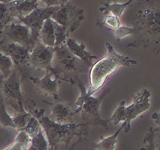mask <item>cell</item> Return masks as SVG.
<instances>
[{"label": "cell", "mask_w": 160, "mask_h": 150, "mask_svg": "<svg viewBox=\"0 0 160 150\" xmlns=\"http://www.w3.org/2000/svg\"><path fill=\"white\" fill-rule=\"evenodd\" d=\"M124 12L125 25L135 29L136 40L128 47L160 44V0H132Z\"/></svg>", "instance_id": "6da1fadb"}, {"label": "cell", "mask_w": 160, "mask_h": 150, "mask_svg": "<svg viewBox=\"0 0 160 150\" xmlns=\"http://www.w3.org/2000/svg\"><path fill=\"white\" fill-rule=\"evenodd\" d=\"M32 116L40 123L45 136L49 144V150H59V146L63 144L66 147H68L69 143L71 142L75 136L80 138H85L88 134V128L85 124H61L55 123L49 119L48 116L45 114L44 109H37L36 107L31 111Z\"/></svg>", "instance_id": "7a4b0ae2"}, {"label": "cell", "mask_w": 160, "mask_h": 150, "mask_svg": "<svg viewBox=\"0 0 160 150\" xmlns=\"http://www.w3.org/2000/svg\"><path fill=\"white\" fill-rule=\"evenodd\" d=\"M105 45L108 50L107 55L93 63L89 68V85L87 90L89 95H93L102 87H103L108 78L118 69L122 66L130 67L138 64V61L116 52L110 43L106 41Z\"/></svg>", "instance_id": "3957f363"}, {"label": "cell", "mask_w": 160, "mask_h": 150, "mask_svg": "<svg viewBox=\"0 0 160 150\" xmlns=\"http://www.w3.org/2000/svg\"><path fill=\"white\" fill-rule=\"evenodd\" d=\"M74 80L75 85L77 86L81 92L79 98L76 102V105L77 106V109L74 110L76 114H81L82 123L86 126H102L106 129H108V124L110 120L102 119L100 114V107L104 98L109 94L111 88L108 86L107 88L104 89L99 96L93 97V95L88 94L85 85L78 77H76Z\"/></svg>", "instance_id": "277c9868"}, {"label": "cell", "mask_w": 160, "mask_h": 150, "mask_svg": "<svg viewBox=\"0 0 160 150\" xmlns=\"http://www.w3.org/2000/svg\"><path fill=\"white\" fill-rule=\"evenodd\" d=\"M22 82L20 72L15 67L7 78L0 75V96L6 105L12 107L16 112L27 111V108L28 111L36 107L34 100L22 92Z\"/></svg>", "instance_id": "5b68a950"}, {"label": "cell", "mask_w": 160, "mask_h": 150, "mask_svg": "<svg viewBox=\"0 0 160 150\" xmlns=\"http://www.w3.org/2000/svg\"><path fill=\"white\" fill-rule=\"evenodd\" d=\"M52 66L57 74L63 81L75 85L74 78L77 74L85 72L89 67L70 51L67 44H63L53 48Z\"/></svg>", "instance_id": "8992f818"}, {"label": "cell", "mask_w": 160, "mask_h": 150, "mask_svg": "<svg viewBox=\"0 0 160 150\" xmlns=\"http://www.w3.org/2000/svg\"><path fill=\"white\" fill-rule=\"evenodd\" d=\"M0 51L10 57L14 67L20 72L22 81L29 78L32 70L29 64V50L16 43H6L0 44Z\"/></svg>", "instance_id": "52a82bcc"}, {"label": "cell", "mask_w": 160, "mask_h": 150, "mask_svg": "<svg viewBox=\"0 0 160 150\" xmlns=\"http://www.w3.org/2000/svg\"><path fill=\"white\" fill-rule=\"evenodd\" d=\"M54 21L63 26L70 33L77 31L85 19L83 8L76 6L71 2H67L60 6L51 17Z\"/></svg>", "instance_id": "ba28073f"}, {"label": "cell", "mask_w": 160, "mask_h": 150, "mask_svg": "<svg viewBox=\"0 0 160 150\" xmlns=\"http://www.w3.org/2000/svg\"><path fill=\"white\" fill-rule=\"evenodd\" d=\"M59 7L60 6L45 7L39 6L31 13H29L28 16L20 20V23L26 25L30 29L31 40L35 46L40 41L39 34H40L41 28L42 27L45 20L48 18H51L52 15L59 10Z\"/></svg>", "instance_id": "9c48e42d"}, {"label": "cell", "mask_w": 160, "mask_h": 150, "mask_svg": "<svg viewBox=\"0 0 160 150\" xmlns=\"http://www.w3.org/2000/svg\"><path fill=\"white\" fill-rule=\"evenodd\" d=\"M16 43L32 51L35 45L31 40L30 29L20 22H13L5 27L2 40L0 44Z\"/></svg>", "instance_id": "30bf717a"}, {"label": "cell", "mask_w": 160, "mask_h": 150, "mask_svg": "<svg viewBox=\"0 0 160 150\" xmlns=\"http://www.w3.org/2000/svg\"><path fill=\"white\" fill-rule=\"evenodd\" d=\"M54 50L52 47L46 46L45 44L39 41L36 46L32 48L29 56V64L32 70H46L51 71L53 75L63 81V79L57 74L56 71L52 66Z\"/></svg>", "instance_id": "8fae6325"}, {"label": "cell", "mask_w": 160, "mask_h": 150, "mask_svg": "<svg viewBox=\"0 0 160 150\" xmlns=\"http://www.w3.org/2000/svg\"><path fill=\"white\" fill-rule=\"evenodd\" d=\"M150 91L147 89H142L137 93L132 98V103L125 107L126 120L122 123L123 130L128 132L131 130V122L141 114L148 111L150 107Z\"/></svg>", "instance_id": "7c38bea8"}, {"label": "cell", "mask_w": 160, "mask_h": 150, "mask_svg": "<svg viewBox=\"0 0 160 150\" xmlns=\"http://www.w3.org/2000/svg\"><path fill=\"white\" fill-rule=\"evenodd\" d=\"M52 73L49 70H46V74L43 78H33L29 77V80L33 83L37 89L43 94L45 96H51L56 101L59 100V79L54 77Z\"/></svg>", "instance_id": "4fadbf2b"}, {"label": "cell", "mask_w": 160, "mask_h": 150, "mask_svg": "<svg viewBox=\"0 0 160 150\" xmlns=\"http://www.w3.org/2000/svg\"><path fill=\"white\" fill-rule=\"evenodd\" d=\"M39 0H14L8 2L11 17L15 22H20L24 17L39 7Z\"/></svg>", "instance_id": "5bb4252c"}, {"label": "cell", "mask_w": 160, "mask_h": 150, "mask_svg": "<svg viewBox=\"0 0 160 150\" xmlns=\"http://www.w3.org/2000/svg\"><path fill=\"white\" fill-rule=\"evenodd\" d=\"M76 115L75 111L72 110L68 104L63 102H57L53 105L47 116L54 122L68 124L74 123L73 118Z\"/></svg>", "instance_id": "9a60e30c"}, {"label": "cell", "mask_w": 160, "mask_h": 150, "mask_svg": "<svg viewBox=\"0 0 160 150\" xmlns=\"http://www.w3.org/2000/svg\"><path fill=\"white\" fill-rule=\"evenodd\" d=\"M66 44L70 49V51L77 57H78L82 61L85 62L89 68L93 65V61L98 60V58L96 55H93L92 52H89V51L85 49V44H83V43L79 44L74 39L68 37L66 40Z\"/></svg>", "instance_id": "2e32d148"}, {"label": "cell", "mask_w": 160, "mask_h": 150, "mask_svg": "<svg viewBox=\"0 0 160 150\" xmlns=\"http://www.w3.org/2000/svg\"><path fill=\"white\" fill-rule=\"evenodd\" d=\"M132 2V0H128L125 2H122V3L113 2L112 0L105 1V2L102 1L99 7V11H101L103 15L112 14L121 19L124 12Z\"/></svg>", "instance_id": "e0dca14e"}, {"label": "cell", "mask_w": 160, "mask_h": 150, "mask_svg": "<svg viewBox=\"0 0 160 150\" xmlns=\"http://www.w3.org/2000/svg\"><path fill=\"white\" fill-rule=\"evenodd\" d=\"M39 40L46 46L52 47V48L55 46L54 20L51 18H48L45 20L44 24L41 28Z\"/></svg>", "instance_id": "ac0fdd59"}, {"label": "cell", "mask_w": 160, "mask_h": 150, "mask_svg": "<svg viewBox=\"0 0 160 150\" xmlns=\"http://www.w3.org/2000/svg\"><path fill=\"white\" fill-rule=\"evenodd\" d=\"M123 128H124V126L121 125L120 128L112 136H109L108 137H101V140L93 145V148H95L96 150H115L118 136L122 132Z\"/></svg>", "instance_id": "d6986e66"}, {"label": "cell", "mask_w": 160, "mask_h": 150, "mask_svg": "<svg viewBox=\"0 0 160 150\" xmlns=\"http://www.w3.org/2000/svg\"><path fill=\"white\" fill-rule=\"evenodd\" d=\"M121 24V19L112 14L104 15L103 19L98 21V26L110 31L117 29Z\"/></svg>", "instance_id": "ffe728a7"}, {"label": "cell", "mask_w": 160, "mask_h": 150, "mask_svg": "<svg viewBox=\"0 0 160 150\" xmlns=\"http://www.w3.org/2000/svg\"><path fill=\"white\" fill-rule=\"evenodd\" d=\"M14 69V64L10 57L0 51V74L4 78H7Z\"/></svg>", "instance_id": "44dd1931"}, {"label": "cell", "mask_w": 160, "mask_h": 150, "mask_svg": "<svg viewBox=\"0 0 160 150\" xmlns=\"http://www.w3.org/2000/svg\"><path fill=\"white\" fill-rule=\"evenodd\" d=\"M31 116H32V114L29 111H27L26 110L20 112H16L14 116L12 117L15 128L18 131H22L24 127L26 126L27 123Z\"/></svg>", "instance_id": "7402d4cb"}, {"label": "cell", "mask_w": 160, "mask_h": 150, "mask_svg": "<svg viewBox=\"0 0 160 150\" xmlns=\"http://www.w3.org/2000/svg\"><path fill=\"white\" fill-rule=\"evenodd\" d=\"M0 124L2 127L15 128L12 117L8 114L6 108V103L1 96H0Z\"/></svg>", "instance_id": "603a6c76"}, {"label": "cell", "mask_w": 160, "mask_h": 150, "mask_svg": "<svg viewBox=\"0 0 160 150\" xmlns=\"http://www.w3.org/2000/svg\"><path fill=\"white\" fill-rule=\"evenodd\" d=\"M54 28H55V46H59L61 44H66V40L69 37L70 32L66 28L54 21Z\"/></svg>", "instance_id": "cb8c5ba5"}, {"label": "cell", "mask_w": 160, "mask_h": 150, "mask_svg": "<svg viewBox=\"0 0 160 150\" xmlns=\"http://www.w3.org/2000/svg\"><path fill=\"white\" fill-rule=\"evenodd\" d=\"M125 104L126 101L123 100L119 104V106L114 111L112 117L109 119L110 122H112L114 125H118L120 123H124L126 120V112H125Z\"/></svg>", "instance_id": "d4e9b609"}, {"label": "cell", "mask_w": 160, "mask_h": 150, "mask_svg": "<svg viewBox=\"0 0 160 150\" xmlns=\"http://www.w3.org/2000/svg\"><path fill=\"white\" fill-rule=\"evenodd\" d=\"M31 144L37 150H49V144L42 129L36 136L31 138Z\"/></svg>", "instance_id": "484cf974"}, {"label": "cell", "mask_w": 160, "mask_h": 150, "mask_svg": "<svg viewBox=\"0 0 160 150\" xmlns=\"http://www.w3.org/2000/svg\"><path fill=\"white\" fill-rule=\"evenodd\" d=\"M41 129H42V127H41L40 123L38 119L32 116L27 123L26 126L24 127L22 131H24L28 136H30V138H32L38 133Z\"/></svg>", "instance_id": "4316f807"}, {"label": "cell", "mask_w": 160, "mask_h": 150, "mask_svg": "<svg viewBox=\"0 0 160 150\" xmlns=\"http://www.w3.org/2000/svg\"><path fill=\"white\" fill-rule=\"evenodd\" d=\"M117 40H120L128 36H133L135 34V29L132 27L122 24L117 29L112 31Z\"/></svg>", "instance_id": "83f0119b"}, {"label": "cell", "mask_w": 160, "mask_h": 150, "mask_svg": "<svg viewBox=\"0 0 160 150\" xmlns=\"http://www.w3.org/2000/svg\"><path fill=\"white\" fill-rule=\"evenodd\" d=\"M154 128L150 127L143 140L144 145L141 148L140 150H156L154 147Z\"/></svg>", "instance_id": "f1b7e54d"}, {"label": "cell", "mask_w": 160, "mask_h": 150, "mask_svg": "<svg viewBox=\"0 0 160 150\" xmlns=\"http://www.w3.org/2000/svg\"><path fill=\"white\" fill-rule=\"evenodd\" d=\"M0 20H2L7 24L15 22L14 20L11 17L8 10V3L6 2H0Z\"/></svg>", "instance_id": "f546056e"}, {"label": "cell", "mask_w": 160, "mask_h": 150, "mask_svg": "<svg viewBox=\"0 0 160 150\" xmlns=\"http://www.w3.org/2000/svg\"><path fill=\"white\" fill-rule=\"evenodd\" d=\"M28 147V145L23 144V143L20 142L18 140L15 139L14 142L12 143L9 146L4 148L3 150H26Z\"/></svg>", "instance_id": "4dcf8cb0"}, {"label": "cell", "mask_w": 160, "mask_h": 150, "mask_svg": "<svg viewBox=\"0 0 160 150\" xmlns=\"http://www.w3.org/2000/svg\"><path fill=\"white\" fill-rule=\"evenodd\" d=\"M154 147L156 150H160V128H154Z\"/></svg>", "instance_id": "1f68e13d"}, {"label": "cell", "mask_w": 160, "mask_h": 150, "mask_svg": "<svg viewBox=\"0 0 160 150\" xmlns=\"http://www.w3.org/2000/svg\"><path fill=\"white\" fill-rule=\"evenodd\" d=\"M41 2L46 5V7H54V6H59V2L57 0H39Z\"/></svg>", "instance_id": "d6a6232c"}, {"label": "cell", "mask_w": 160, "mask_h": 150, "mask_svg": "<svg viewBox=\"0 0 160 150\" xmlns=\"http://www.w3.org/2000/svg\"><path fill=\"white\" fill-rule=\"evenodd\" d=\"M151 118H152L154 122L156 123L158 128H160V111L153 113L152 116H151Z\"/></svg>", "instance_id": "836d02e7"}, {"label": "cell", "mask_w": 160, "mask_h": 150, "mask_svg": "<svg viewBox=\"0 0 160 150\" xmlns=\"http://www.w3.org/2000/svg\"><path fill=\"white\" fill-rule=\"evenodd\" d=\"M8 24L6 23H4L2 20H0V41L2 40V36H3V32L4 29H5V27L7 26Z\"/></svg>", "instance_id": "e575fe53"}, {"label": "cell", "mask_w": 160, "mask_h": 150, "mask_svg": "<svg viewBox=\"0 0 160 150\" xmlns=\"http://www.w3.org/2000/svg\"><path fill=\"white\" fill-rule=\"evenodd\" d=\"M57 1H58V2H59V6L64 5V4H66L67 2H69V0H57Z\"/></svg>", "instance_id": "d590c367"}, {"label": "cell", "mask_w": 160, "mask_h": 150, "mask_svg": "<svg viewBox=\"0 0 160 150\" xmlns=\"http://www.w3.org/2000/svg\"><path fill=\"white\" fill-rule=\"evenodd\" d=\"M26 150H37V149H36V148H34V147L32 146V144H30V145H29V146H28V148H27V149H26Z\"/></svg>", "instance_id": "8d00e7d4"}, {"label": "cell", "mask_w": 160, "mask_h": 150, "mask_svg": "<svg viewBox=\"0 0 160 150\" xmlns=\"http://www.w3.org/2000/svg\"><path fill=\"white\" fill-rule=\"evenodd\" d=\"M12 1H14V0H0V2H6V3H8V2H12Z\"/></svg>", "instance_id": "74e56055"}, {"label": "cell", "mask_w": 160, "mask_h": 150, "mask_svg": "<svg viewBox=\"0 0 160 150\" xmlns=\"http://www.w3.org/2000/svg\"><path fill=\"white\" fill-rule=\"evenodd\" d=\"M112 1H113V2H116L117 0H112Z\"/></svg>", "instance_id": "f35d334b"}]
</instances>
